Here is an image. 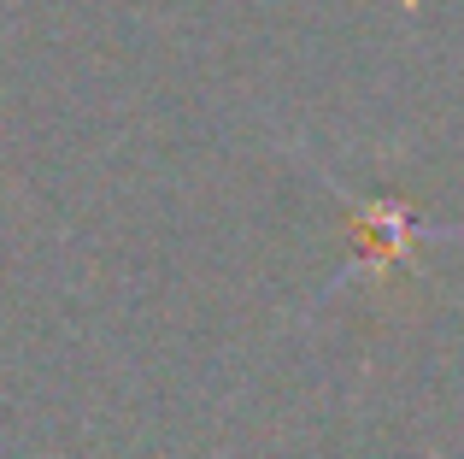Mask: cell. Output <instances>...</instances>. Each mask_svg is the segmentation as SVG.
<instances>
[{
  "label": "cell",
  "instance_id": "cell-1",
  "mask_svg": "<svg viewBox=\"0 0 464 459\" xmlns=\"http://www.w3.org/2000/svg\"><path fill=\"white\" fill-rule=\"evenodd\" d=\"M347 200V219H353V236H359V259H353V271L347 277H382L388 265H400V259H411V248L418 241H435V236H459L453 224H423L418 212L406 207V200H353V195H341Z\"/></svg>",
  "mask_w": 464,
  "mask_h": 459
}]
</instances>
